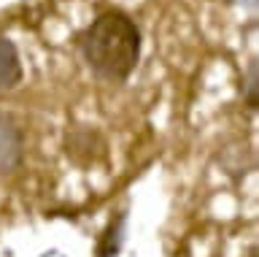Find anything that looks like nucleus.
<instances>
[{
	"label": "nucleus",
	"mask_w": 259,
	"mask_h": 257,
	"mask_svg": "<svg viewBox=\"0 0 259 257\" xmlns=\"http://www.w3.org/2000/svg\"><path fill=\"white\" fill-rule=\"evenodd\" d=\"M224 3H230V6H240V9H256L259 0H224Z\"/></svg>",
	"instance_id": "7"
},
{
	"label": "nucleus",
	"mask_w": 259,
	"mask_h": 257,
	"mask_svg": "<svg viewBox=\"0 0 259 257\" xmlns=\"http://www.w3.org/2000/svg\"><path fill=\"white\" fill-rule=\"evenodd\" d=\"M24 157V133L8 117H0V173H11L22 165Z\"/></svg>",
	"instance_id": "3"
},
{
	"label": "nucleus",
	"mask_w": 259,
	"mask_h": 257,
	"mask_svg": "<svg viewBox=\"0 0 259 257\" xmlns=\"http://www.w3.org/2000/svg\"><path fill=\"white\" fill-rule=\"evenodd\" d=\"M243 100H246V106L251 111L259 108V65L256 60L248 62L246 68V82H243Z\"/></svg>",
	"instance_id": "6"
},
{
	"label": "nucleus",
	"mask_w": 259,
	"mask_h": 257,
	"mask_svg": "<svg viewBox=\"0 0 259 257\" xmlns=\"http://www.w3.org/2000/svg\"><path fill=\"white\" fill-rule=\"evenodd\" d=\"M62 149L76 165H97L105 160V138L95 127H73V130L65 133V141H62Z\"/></svg>",
	"instance_id": "2"
},
{
	"label": "nucleus",
	"mask_w": 259,
	"mask_h": 257,
	"mask_svg": "<svg viewBox=\"0 0 259 257\" xmlns=\"http://www.w3.org/2000/svg\"><path fill=\"white\" fill-rule=\"evenodd\" d=\"M22 82V57L16 44L0 33V90H14Z\"/></svg>",
	"instance_id": "5"
},
{
	"label": "nucleus",
	"mask_w": 259,
	"mask_h": 257,
	"mask_svg": "<svg viewBox=\"0 0 259 257\" xmlns=\"http://www.w3.org/2000/svg\"><path fill=\"white\" fill-rule=\"evenodd\" d=\"M143 35L138 22L119 9H108L89 22L78 35V52L97 79L121 84L141 62Z\"/></svg>",
	"instance_id": "1"
},
{
	"label": "nucleus",
	"mask_w": 259,
	"mask_h": 257,
	"mask_svg": "<svg viewBox=\"0 0 259 257\" xmlns=\"http://www.w3.org/2000/svg\"><path fill=\"white\" fill-rule=\"evenodd\" d=\"M127 222H130V214L127 208H121L111 216V222L105 225V230L100 233L97 238V246H95V257H119L121 246L127 241Z\"/></svg>",
	"instance_id": "4"
}]
</instances>
